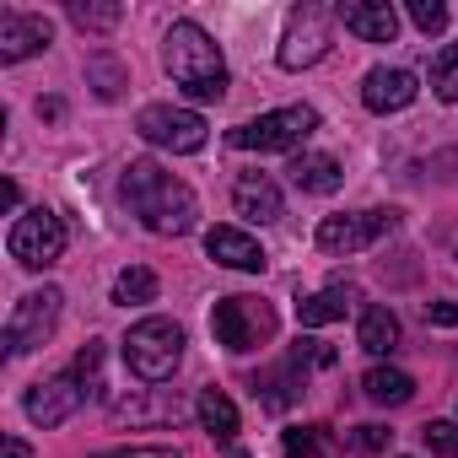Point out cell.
Instances as JSON below:
<instances>
[{
    "instance_id": "6da1fadb",
    "label": "cell",
    "mask_w": 458,
    "mask_h": 458,
    "mask_svg": "<svg viewBox=\"0 0 458 458\" xmlns=\"http://www.w3.org/2000/svg\"><path fill=\"white\" fill-rule=\"evenodd\" d=\"M119 189H124V205L140 216V226L157 233V238H183L189 226H194V216H199L194 189L183 178L162 173L157 162H130Z\"/></svg>"
},
{
    "instance_id": "7a4b0ae2",
    "label": "cell",
    "mask_w": 458,
    "mask_h": 458,
    "mask_svg": "<svg viewBox=\"0 0 458 458\" xmlns=\"http://www.w3.org/2000/svg\"><path fill=\"white\" fill-rule=\"evenodd\" d=\"M162 65L167 76L194 98V103H221L226 98V60L210 44V33L199 22H173L162 38Z\"/></svg>"
},
{
    "instance_id": "3957f363",
    "label": "cell",
    "mask_w": 458,
    "mask_h": 458,
    "mask_svg": "<svg viewBox=\"0 0 458 458\" xmlns=\"http://www.w3.org/2000/svg\"><path fill=\"white\" fill-rule=\"evenodd\" d=\"M183 361V329L173 318H140L124 335V367L140 383H167Z\"/></svg>"
},
{
    "instance_id": "277c9868",
    "label": "cell",
    "mask_w": 458,
    "mask_h": 458,
    "mask_svg": "<svg viewBox=\"0 0 458 458\" xmlns=\"http://www.w3.org/2000/svg\"><path fill=\"white\" fill-rule=\"evenodd\" d=\"M313 130H318V114L308 103H292V108H276V114H259V119L238 124L226 140L238 151H297Z\"/></svg>"
},
{
    "instance_id": "5b68a950",
    "label": "cell",
    "mask_w": 458,
    "mask_h": 458,
    "mask_svg": "<svg viewBox=\"0 0 458 458\" xmlns=\"http://www.w3.org/2000/svg\"><path fill=\"white\" fill-rule=\"evenodd\" d=\"M210 335L226 345V351H254L276 335V313L259 302V297H221L216 313H210Z\"/></svg>"
},
{
    "instance_id": "8992f818",
    "label": "cell",
    "mask_w": 458,
    "mask_h": 458,
    "mask_svg": "<svg viewBox=\"0 0 458 458\" xmlns=\"http://www.w3.org/2000/svg\"><path fill=\"white\" fill-rule=\"evenodd\" d=\"M6 249H12V259L17 265H28V270H44V265H55L60 254H65V221L55 216V210H28V216H17L12 221V238H6Z\"/></svg>"
},
{
    "instance_id": "52a82bcc",
    "label": "cell",
    "mask_w": 458,
    "mask_h": 458,
    "mask_svg": "<svg viewBox=\"0 0 458 458\" xmlns=\"http://www.w3.org/2000/svg\"><path fill=\"white\" fill-rule=\"evenodd\" d=\"M135 130H140V140H151V146H162V151H178V157H189V151H199V146L210 140V124H205L194 108H167V103L140 108Z\"/></svg>"
},
{
    "instance_id": "ba28073f",
    "label": "cell",
    "mask_w": 458,
    "mask_h": 458,
    "mask_svg": "<svg viewBox=\"0 0 458 458\" xmlns=\"http://www.w3.org/2000/svg\"><path fill=\"white\" fill-rule=\"evenodd\" d=\"M60 292L55 286H44V292H28L17 308H12V318H6V356H22V351H38L49 335H55V324H60Z\"/></svg>"
},
{
    "instance_id": "9c48e42d",
    "label": "cell",
    "mask_w": 458,
    "mask_h": 458,
    "mask_svg": "<svg viewBox=\"0 0 458 458\" xmlns=\"http://www.w3.org/2000/svg\"><path fill=\"white\" fill-rule=\"evenodd\" d=\"M399 226L394 210H356V216H324L318 221V249L324 254H361L377 238H388Z\"/></svg>"
},
{
    "instance_id": "30bf717a",
    "label": "cell",
    "mask_w": 458,
    "mask_h": 458,
    "mask_svg": "<svg viewBox=\"0 0 458 458\" xmlns=\"http://www.w3.org/2000/svg\"><path fill=\"white\" fill-rule=\"evenodd\" d=\"M324 55H329V17H324L318 6H297L292 22H286V33H281L276 60H281L286 71H308V65H318Z\"/></svg>"
},
{
    "instance_id": "8fae6325",
    "label": "cell",
    "mask_w": 458,
    "mask_h": 458,
    "mask_svg": "<svg viewBox=\"0 0 458 458\" xmlns=\"http://www.w3.org/2000/svg\"><path fill=\"white\" fill-rule=\"evenodd\" d=\"M87 394H92V383H87V377L60 372V377H49V383L28 388L22 410H28V420H33V426H60V420H71V415L87 404Z\"/></svg>"
},
{
    "instance_id": "7c38bea8",
    "label": "cell",
    "mask_w": 458,
    "mask_h": 458,
    "mask_svg": "<svg viewBox=\"0 0 458 458\" xmlns=\"http://www.w3.org/2000/svg\"><path fill=\"white\" fill-rule=\"evenodd\" d=\"M205 254L216 265H226V270H249V276H259L270 265V254L259 249V238H249L243 226H210V233H205Z\"/></svg>"
},
{
    "instance_id": "4fadbf2b",
    "label": "cell",
    "mask_w": 458,
    "mask_h": 458,
    "mask_svg": "<svg viewBox=\"0 0 458 458\" xmlns=\"http://www.w3.org/2000/svg\"><path fill=\"white\" fill-rule=\"evenodd\" d=\"M415 92H420V81H415L410 71H399V65H377V71H367V81H361V103H367L372 114H399V108L415 103Z\"/></svg>"
},
{
    "instance_id": "5bb4252c",
    "label": "cell",
    "mask_w": 458,
    "mask_h": 458,
    "mask_svg": "<svg viewBox=\"0 0 458 458\" xmlns=\"http://www.w3.org/2000/svg\"><path fill=\"white\" fill-rule=\"evenodd\" d=\"M340 22H345V33H356L367 44H394L399 38V12L388 0H345Z\"/></svg>"
},
{
    "instance_id": "9a60e30c",
    "label": "cell",
    "mask_w": 458,
    "mask_h": 458,
    "mask_svg": "<svg viewBox=\"0 0 458 458\" xmlns=\"http://www.w3.org/2000/svg\"><path fill=\"white\" fill-rule=\"evenodd\" d=\"M49 38H55L49 17H22V12H6V17H0V60H6V65H17V60L49 49Z\"/></svg>"
},
{
    "instance_id": "2e32d148",
    "label": "cell",
    "mask_w": 458,
    "mask_h": 458,
    "mask_svg": "<svg viewBox=\"0 0 458 458\" xmlns=\"http://www.w3.org/2000/svg\"><path fill=\"white\" fill-rule=\"evenodd\" d=\"M233 205H238V216H249V221H276V216H281V189H276L265 173H238Z\"/></svg>"
},
{
    "instance_id": "e0dca14e",
    "label": "cell",
    "mask_w": 458,
    "mask_h": 458,
    "mask_svg": "<svg viewBox=\"0 0 458 458\" xmlns=\"http://www.w3.org/2000/svg\"><path fill=\"white\" fill-rule=\"evenodd\" d=\"M194 410H199V426H205L221 447H238V404L226 399L221 388H205V394L194 399Z\"/></svg>"
},
{
    "instance_id": "ac0fdd59",
    "label": "cell",
    "mask_w": 458,
    "mask_h": 458,
    "mask_svg": "<svg viewBox=\"0 0 458 458\" xmlns=\"http://www.w3.org/2000/svg\"><path fill=\"white\" fill-rule=\"evenodd\" d=\"M356 345H361L367 356H388V351L399 345V318H394L388 308H367L361 324H356Z\"/></svg>"
},
{
    "instance_id": "d6986e66",
    "label": "cell",
    "mask_w": 458,
    "mask_h": 458,
    "mask_svg": "<svg viewBox=\"0 0 458 458\" xmlns=\"http://www.w3.org/2000/svg\"><path fill=\"white\" fill-rule=\"evenodd\" d=\"M292 178H297V189H308V194H335V189H340V162L324 157V151H308V157L292 162Z\"/></svg>"
},
{
    "instance_id": "ffe728a7",
    "label": "cell",
    "mask_w": 458,
    "mask_h": 458,
    "mask_svg": "<svg viewBox=\"0 0 458 458\" xmlns=\"http://www.w3.org/2000/svg\"><path fill=\"white\" fill-rule=\"evenodd\" d=\"M356 302V292L351 286H324L318 297H308L302 308H297V318H302V329H324V324H335V318H345V308Z\"/></svg>"
},
{
    "instance_id": "44dd1931",
    "label": "cell",
    "mask_w": 458,
    "mask_h": 458,
    "mask_svg": "<svg viewBox=\"0 0 458 458\" xmlns=\"http://www.w3.org/2000/svg\"><path fill=\"white\" fill-rule=\"evenodd\" d=\"M361 388H367L372 404H404V399H415V377L399 372V367H372L361 377Z\"/></svg>"
},
{
    "instance_id": "7402d4cb",
    "label": "cell",
    "mask_w": 458,
    "mask_h": 458,
    "mask_svg": "<svg viewBox=\"0 0 458 458\" xmlns=\"http://www.w3.org/2000/svg\"><path fill=\"white\" fill-rule=\"evenodd\" d=\"M286 458H340V442L329 437V426H292Z\"/></svg>"
},
{
    "instance_id": "603a6c76",
    "label": "cell",
    "mask_w": 458,
    "mask_h": 458,
    "mask_svg": "<svg viewBox=\"0 0 458 458\" xmlns=\"http://www.w3.org/2000/svg\"><path fill=\"white\" fill-rule=\"evenodd\" d=\"M157 297V276L146 270V265H130L119 281H114V302L119 308H135V302H151Z\"/></svg>"
},
{
    "instance_id": "cb8c5ba5",
    "label": "cell",
    "mask_w": 458,
    "mask_h": 458,
    "mask_svg": "<svg viewBox=\"0 0 458 458\" xmlns=\"http://www.w3.org/2000/svg\"><path fill=\"white\" fill-rule=\"evenodd\" d=\"M431 92H437L442 103H458V44L437 55V65H431Z\"/></svg>"
},
{
    "instance_id": "d4e9b609",
    "label": "cell",
    "mask_w": 458,
    "mask_h": 458,
    "mask_svg": "<svg viewBox=\"0 0 458 458\" xmlns=\"http://www.w3.org/2000/svg\"><path fill=\"white\" fill-rule=\"evenodd\" d=\"M119 17H124V6H71V22L76 28H87V33H108V28H119Z\"/></svg>"
},
{
    "instance_id": "484cf974",
    "label": "cell",
    "mask_w": 458,
    "mask_h": 458,
    "mask_svg": "<svg viewBox=\"0 0 458 458\" xmlns=\"http://www.w3.org/2000/svg\"><path fill=\"white\" fill-rule=\"evenodd\" d=\"M410 22L431 38V33L447 28V6H442V0H410Z\"/></svg>"
},
{
    "instance_id": "4316f807",
    "label": "cell",
    "mask_w": 458,
    "mask_h": 458,
    "mask_svg": "<svg viewBox=\"0 0 458 458\" xmlns=\"http://www.w3.org/2000/svg\"><path fill=\"white\" fill-rule=\"evenodd\" d=\"M420 437H426V447H431V453L458 458V420H426V426H420Z\"/></svg>"
},
{
    "instance_id": "83f0119b",
    "label": "cell",
    "mask_w": 458,
    "mask_h": 458,
    "mask_svg": "<svg viewBox=\"0 0 458 458\" xmlns=\"http://www.w3.org/2000/svg\"><path fill=\"white\" fill-rule=\"evenodd\" d=\"M87 76H92V81H103V98H119V92H124V76H119V65H114V60H103V55L87 65Z\"/></svg>"
},
{
    "instance_id": "f1b7e54d",
    "label": "cell",
    "mask_w": 458,
    "mask_h": 458,
    "mask_svg": "<svg viewBox=\"0 0 458 458\" xmlns=\"http://www.w3.org/2000/svg\"><path fill=\"white\" fill-rule=\"evenodd\" d=\"M388 437H394L388 426H356V447H361V453H383Z\"/></svg>"
},
{
    "instance_id": "f546056e",
    "label": "cell",
    "mask_w": 458,
    "mask_h": 458,
    "mask_svg": "<svg viewBox=\"0 0 458 458\" xmlns=\"http://www.w3.org/2000/svg\"><path fill=\"white\" fill-rule=\"evenodd\" d=\"M98 361H103V345H87V351L76 356V367H71V372H76V377H87V383H98Z\"/></svg>"
},
{
    "instance_id": "4dcf8cb0",
    "label": "cell",
    "mask_w": 458,
    "mask_h": 458,
    "mask_svg": "<svg viewBox=\"0 0 458 458\" xmlns=\"http://www.w3.org/2000/svg\"><path fill=\"white\" fill-rule=\"evenodd\" d=\"M98 458H178V447H119V453H98Z\"/></svg>"
},
{
    "instance_id": "1f68e13d",
    "label": "cell",
    "mask_w": 458,
    "mask_h": 458,
    "mask_svg": "<svg viewBox=\"0 0 458 458\" xmlns=\"http://www.w3.org/2000/svg\"><path fill=\"white\" fill-rule=\"evenodd\" d=\"M426 318L447 329V324H458V302H431V308H426Z\"/></svg>"
},
{
    "instance_id": "d6a6232c",
    "label": "cell",
    "mask_w": 458,
    "mask_h": 458,
    "mask_svg": "<svg viewBox=\"0 0 458 458\" xmlns=\"http://www.w3.org/2000/svg\"><path fill=\"white\" fill-rule=\"evenodd\" d=\"M0 453H6V458H33V447L22 437H6V447H0Z\"/></svg>"
},
{
    "instance_id": "836d02e7",
    "label": "cell",
    "mask_w": 458,
    "mask_h": 458,
    "mask_svg": "<svg viewBox=\"0 0 458 458\" xmlns=\"http://www.w3.org/2000/svg\"><path fill=\"white\" fill-rule=\"evenodd\" d=\"M17 199H22V194H17V183H0V205H6V210H17Z\"/></svg>"
},
{
    "instance_id": "e575fe53",
    "label": "cell",
    "mask_w": 458,
    "mask_h": 458,
    "mask_svg": "<svg viewBox=\"0 0 458 458\" xmlns=\"http://www.w3.org/2000/svg\"><path fill=\"white\" fill-rule=\"evenodd\" d=\"M226 458H249V453H243V447H226Z\"/></svg>"
}]
</instances>
